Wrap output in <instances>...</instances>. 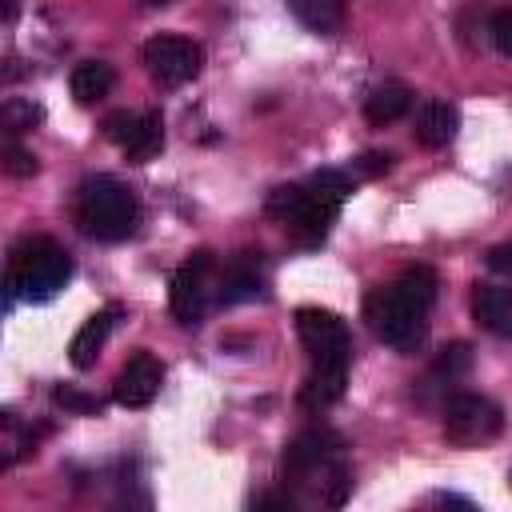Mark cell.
Wrapping results in <instances>:
<instances>
[{
    "label": "cell",
    "instance_id": "10",
    "mask_svg": "<svg viewBox=\"0 0 512 512\" xmlns=\"http://www.w3.org/2000/svg\"><path fill=\"white\" fill-rule=\"evenodd\" d=\"M104 136L132 164H148L164 148V120H160V112H112L104 120Z\"/></svg>",
    "mask_w": 512,
    "mask_h": 512
},
{
    "label": "cell",
    "instance_id": "14",
    "mask_svg": "<svg viewBox=\"0 0 512 512\" xmlns=\"http://www.w3.org/2000/svg\"><path fill=\"white\" fill-rule=\"evenodd\" d=\"M472 316L484 332L512 340V284H476L472 292Z\"/></svg>",
    "mask_w": 512,
    "mask_h": 512
},
{
    "label": "cell",
    "instance_id": "4",
    "mask_svg": "<svg viewBox=\"0 0 512 512\" xmlns=\"http://www.w3.org/2000/svg\"><path fill=\"white\" fill-rule=\"evenodd\" d=\"M296 332L308 352V380L300 388V404L320 412L344 396L348 364H352V336H348V324L328 308H300Z\"/></svg>",
    "mask_w": 512,
    "mask_h": 512
},
{
    "label": "cell",
    "instance_id": "24",
    "mask_svg": "<svg viewBox=\"0 0 512 512\" xmlns=\"http://www.w3.org/2000/svg\"><path fill=\"white\" fill-rule=\"evenodd\" d=\"M252 508H256V512H268V508L296 512V508H300V500H296V496L284 488V492H264V496H256V500H252Z\"/></svg>",
    "mask_w": 512,
    "mask_h": 512
},
{
    "label": "cell",
    "instance_id": "7",
    "mask_svg": "<svg viewBox=\"0 0 512 512\" xmlns=\"http://www.w3.org/2000/svg\"><path fill=\"white\" fill-rule=\"evenodd\" d=\"M504 428V412L496 400L480 392H452L444 400V436L456 448H480L496 440Z\"/></svg>",
    "mask_w": 512,
    "mask_h": 512
},
{
    "label": "cell",
    "instance_id": "26",
    "mask_svg": "<svg viewBox=\"0 0 512 512\" xmlns=\"http://www.w3.org/2000/svg\"><path fill=\"white\" fill-rule=\"evenodd\" d=\"M392 168V156L388 152H364L360 160H356V172L360 176H380V172H388Z\"/></svg>",
    "mask_w": 512,
    "mask_h": 512
},
{
    "label": "cell",
    "instance_id": "16",
    "mask_svg": "<svg viewBox=\"0 0 512 512\" xmlns=\"http://www.w3.org/2000/svg\"><path fill=\"white\" fill-rule=\"evenodd\" d=\"M260 292H264V280H260V268L248 256H236L228 268H220V284H216V304L220 308L256 300Z\"/></svg>",
    "mask_w": 512,
    "mask_h": 512
},
{
    "label": "cell",
    "instance_id": "2",
    "mask_svg": "<svg viewBox=\"0 0 512 512\" xmlns=\"http://www.w3.org/2000/svg\"><path fill=\"white\" fill-rule=\"evenodd\" d=\"M280 480L300 504L340 508L352 492V464L344 456V440L332 428L300 432L280 456Z\"/></svg>",
    "mask_w": 512,
    "mask_h": 512
},
{
    "label": "cell",
    "instance_id": "18",
    "mask_svg": "<svg viewBox=\"0 0 512 512\" xmlns=\"http://www.w3.org/2000/svg\"><path fill=\"white\" fill-rule=\"evenodd\" d=\"M112 84H116V72H112V64H104V60H84V64H76L72 76H68V88H72L76 104H96V100H104V96L112 92Z\"/></svg>",
    "mask_w": 512,
    "mask_h": 512
},
{
    "label": "cell",
    "instance_id": "13",
    "mask_svg": "<svg viewBox=\"0 0 512 512\" xmlns=\"http://www.w3.org/2000/svg\"><path fill=\"white\" fill-rule=\"evenodd\" d=\"M460 132V112L448 100H424L412 120V136L420 148H448Z\"/></svg>",
    "mask_w": 512,
    "mask_h": 512
},
{
    "label": "cell",
    "instance_id": "3",
    "mask_svg": "<svg viewBox=\"0 0 512 512\" xmlns=\"http://www.w3.org/2000/svg\"><path fill=\"white\" fill-rule=\"evenodd\" d=\"M348 196H352V176L340 168H320L300 184L272 188L264 200V212L280 220L300 248H320Z\"/></svg>",
    "mask_w": 512,
    "mask_h": 512
},
{
    "label": "cell",
    "instance_id": "21",
    "mask_svg": "<svg viewBox=\"0 0 512 512\" xmlns=\"http://www.w3.org/2000/svg\"><path fill=\"white\" fill-rule=\"evenodd\" d=\"M4 168H8V176H36V172H40V160H36L24 144L8 140V144H4Z\"/></svg>",
    "mask_w": 512,
    "mask_h": 512
},
{
    "label": "cell",
    "instance_id": "9",
    "mask_svg": "<svg viewBox=\"0 0 512 512\" xmlns=\"http://www.w3.org/2000/svg\"><path fill=\"white\" fill-rule=\"evenodd\" d=\"M140 56H144L148 76L160 88H180V84L196 80L200 68H204V48L192 36H180V32H160V36L144 40Z\"/></svg>",
    "mask_w": 512,
    "mask_h": 512
},
{
    "label": "cell",
    "instance_id": "19",
    "mask_svg": "<svg viewBox=\"0 0 512 512\" xmlns=\"http://www.w3.org/2000/svg\"><path fill=\"white\" fill-rule=\"evenodd\" d=\"M284 4L316 36H332L344 24V0H284Z\"/></svg>",
    "mask_w": 512,
    "mask_h": 512
},
{
    "label": "cell",
    "instance_id": "15",
    "mask_svg": "<svg viewBox=\"0 0 512 512\" xmlns=\"http://www.w3.org/2000/svg\"><path fill=\"white\" fill-rule=\"evenodd\" d=\"M116 316H120V304H108V308L92 312V316L80 324V332L72 336V344H68V360H72L80 372L96 364V356H100V348H104V340H108Z\"/></svg>",
    "mask_w": 512,
    "mask_h": 512
},
{
    "label": "cell",
    "instance_id": "28",
    "mask_svg": "<svg viewBox=\"0 0 512 512\" xmlns=\"http://www.w3.org/2000/svg\"><path fill=\"white\" fill-rule=\"evenodd\" d=\"M144 4H164V0H144Z\"/></svg>",
    "mask_w": 512,
    "mask_h": 512
},
{
    "label": "cell",
    "instance_id": "5",
    "mask_svg": "<svg viewBox=\"0 0 512 512\" xmlns=\"http://www.w3.org/2000/svg\"><path fill=\"white\" fill-rule=\"evenodd\" d=\"M72 280V256L48 240V236H24L12 244L8 252V268H4V288L8 300H52L64 284Z\"/></svg>",
    "mask_w": 512,
    "mask_h": 512
},
{
    "label": "cell",
    "instance_id": "29",
    "mask_svg": "<svg viewBox=\"0 0 512 512\" xmlns=\"http://www.w3.org/2000/svg\"><path fill=\"white\" fill-rule=\"evenodd\" d=\"M508 484H512V476H508Z\"/></svg>",
    "mask_w": 512,
    "mask_h": 512
},
{
    "label": "cell",
    "instance_id": "1",
    "mask_svg": "<svg viewBox=\"0 0 512 512\" xmlns=\"http://www.w3.org/2000/svg\"><path fill=\"white\" fill-rule=\"evenodd\" d=\"M436 288H440L436 272L428 264H412L392 284H380L364 296V324L380 344L396 352H416L428 336V312Z\"/></svg>",
    "mask_w": 512,
    "mask_h": 512
},
{
    "label": "cell",
    "instance_id": "12",
    "mask_svg": "<svg viewBox=\"0 0 512 512\" xmlns=\"http://www.w3.org/2000/svg\"><path fill=\"white\" fill-rule=\"evenodd\" d=\"M468 368H472V348H468L464 340H456V344L440 348V356L432 360V368H428V372H424V380L416 384L420 404H432L436 396H448V388H452L460 376H468Z\"/></svg>",
    "mask_w": 512,
    "mask_h": 512
},
{
    "label": "cell",
    "instance_id": "23",
    "mask_svg": "<svg viewBox=\"0 0 512 512\" xmlns=\"http://www.w3.org/2000/svg\"><path fill=\"white\" fill-rule=\"evenodd\" d=\"M488 32H492V40H496V48H500L504 56H512V8H500V12L492 16V24H488Z\"/></svg>",
    "mask_w": 512,
    "mask_h": 512
},
{
    "label": "cell",
    "instance_id": "6",
    "mask_svg": "<svg viewBox=\"0 0 512 512\" xmlns=\"http://www.w3.org/2000/svg\"><path fill=\"white\" fill-rule=\"evenodd\" d=\"M76 224L84 236L104 244L128 240L140 224V200L116 176H88L76 188Z\"/></svg>",
    "mask_w": 512,
    "mask_h": 512
},
{
    "label": "cell",
    "instance_id": "22",
    "mask_svg": "<svg viewBox=\"0 0 512 512\" xmlns=\"http://www.w3.org/2000/svg\"><path fill=\"white\" fill-rule=\"evenodd\" d=\"M52 400H56L64 412H80V416H88V412H100V400H96V396H88V392H76L72 384H60V388H52Z\"/></svg>",
    "mask_w": 512,
    "mask_h": 512
},
{
    "label": "cell",
    "instance_id": "11",
    "mask_svg": "<svg viewBox=\"0 0 512 512\" xmlns=\"http://www.w3.org/2000/svg\"><path fill=\"white\" fill-rule=\"evenodd\" d=\"M164 384V364L152 356V352H136L128 356V364L116 372V384H112V400L120 408H148L156 400Z\"/></svg>",
    "mask_w": 512,
    "mask_h": 512
},
{
    "label": "cell",
    "instance_id": "17",
    "mask_svg": "<svg viewBox=\"0 0 512 512\" xmlns=\"http://www.w3.org/2000/svg\"><path fill=\"white\" fill-rule=\"evenodd\" d=\"M412 104H416V92L408 88V84H380V88H372L368 92V100H364V120L372 124V128H384V124H396L400 116H408L412 112Z\"/></svg>",
    "mask_w": 512,
    "mask_h": 512
},
{
    "label": "cell",
    "instance_id": "8",
    "mask_svg": "<svg viewBox=\"0 0 512 512\" xmlns=\"http://www.w3.org/2000/svg\"><path fill=\"white\" fill-rule=\"evenodd\" d=\"M216 284H220V276H216V256H212L208 248L192 252V256L176 268V276H172V316H176L184 328H196V324L204 320L208 304L216 300Z\"/></svg>",
    "mask_w": 512,
    "mask_h": 512
},
{
    "label": "cell",
    "instance_id": "20",
    "mask_svg": "<svg viewBox=\"0 0 512 512\" xmlns=\"http://www.w3.org/2000/svg\"><path fill=\"white\" fill-rule=\"evenodd\" d=\"M40 120H44V108H40V104H32V100H20V96L4 100V108H0V124H4L8 140H16L20 132L36 128Z\"/></svg>",
    "mask_w": 512,
    "mask_h": 512
},
{
    "label": "cell",
    "instance_id": "25",
    "mask_svg": "<svg viewBox=\"0 0 512 512\" xmlns=\"http://www.w3.org/2000/svg\"><path fill=\"white\" fill-rule=\"evenodd\" d=\"M488 268L512 284V240H504V244H496V248L488 252Z\"/></svg>",
    "mask_w": 512,
    "mask_h": 512
},
{
    "label": "cell",
    "instance_id": "27",
    "mask_svg": "<svg viewBox=\"0 0 512 512\" xmlns=\"http://www.w3.org/2000/svg\"><path fill=\"white\" fill-rule=\"evenodd\" d=\"M432 500H436V504H456V508H476L472 500H464V496H452V492H436Z\"/></svg>",
    "mask_w": 512,
    "mask_h": 512
}]
</instances>
